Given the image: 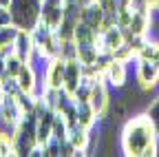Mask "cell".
Listing matches in <instances>:
<instances>
[{"label":"cell","mask_w":159,"mask_h":157,"mask_svg":"<svg viewBox=\"0 0 159 157\" xmlns=\"http://www.w3.org/2000/svg\"><path fill=\"white\" fill-rule=\"evenodd\" d=\"M122 146L126 155H157V128L146 117H133L124 126L122 133Z\"/></svg>","instance_id":"cell-1"},{"label":"cell","mask_w":159,"mask_h":157,"mask_svg":"<svg viewBox=\"0 0 159 157\" xmlns=\"http://www.w3.org/2000/svg\"><path fill=\"white\" fill-rule=\"evenodd\" d=\"M40 9H42V0H11L9 5L11 22L18 29L31 31L40 20Z\"/></svg>","instance_id":"cell-2"},{"label":"cell","mask_w":159,"mask_h":157,"mask_svg":"<svg viewBox=\"0 0 159 157\" xmlns=\"http://www.w3.org/2000/svg\"><path fill=\"white\" fill-rule=\"evenodd\" d=\"M126 42V35L122 31V27L117 25H111V27H104L102 31L97 33V47L99 51H108V53H115L119 47Z\"/></svg>","instance_id":"cell-3"},{"label":"cell","mask_w":159,"mask_h":157,"mask_svg":"<svg viewBox=\"0 0 159 157\" xmlns=\"http://www.w3.org/2000/svg\"><path fill=\"white\" fill-rule=\"evenodd\" d=\"M137 80L144 89H152L159 82V67L155 60H146V58H139L137 64Z\"/></svg>","instance_id":"cell-4"},{"label":"cell","mask_w":159,"mask_h":157,"mask_svg":"<svg viewBox=\"0 0 159 157\" xmlns=\"http://www.w3.org/2000/svg\"><path fill=\"white\" fill-rule=\"evenodd\" d=\"M89 104H91V109L95 111V115L104 113V111L108 109V91H106L104 82L99 80V75L95 77V80H93V84H91V95H89Z\"/></svg>","instance_id":"cell-5"},{"label":"cell","mask_w":159,"mask_h":157,"mask_svg":"<svg viewBox=\"0 0 159 157\" xmlns=\"http://www.w3.org/2000/svg\"><path fill=\"white\" fill-rule=\"evenodd\" d=\"M80 20H82L86 27H91L93 31H99L104 27V5L91 2L86 7H82V11H80Z\"/></svg>","instance_id":"cell-6"},{"label":"cell","mask_w":159,"mask_h":157,"mask_svg":"<svg viewBox=\"0 0 159 157\" xmlns=\"http://www.w3.org/2000/svg\"><path fill=\"white\" fill-rule=\"evenodd\" d=\"M84 77V67H82V62L80 60H66V64H64V82H62V89L64 91H69L71 95H73V91L77 89V84H80V80Z\"/></svg>","instance_id":"cell-7"},{"label":"cell","mask_w":159,"mask_h":157,"mask_svg":"<svg viewBox=\"0 0 159 157\" xmlns=\"http://www.w3.org/2000/svg\"><path fill=\"white\" fill-rule=\"evenodd\" d=\"M33 51H35V47H33L31 31L20 29L18 35H16V40H13V53H16L22 62H29V60H31V55H33Z\"/></svg>","instance_id":"cell-8"},{"label":"cell","mask_w":159,"mask_h":157,"mask_svg":"<svg viewBox=\"0 0 159 157\" xmlns=\"http://www.w3.org/2000/svg\"><path fill=\"white\" fill-rule=\"evenodd\" d=\"M104 77H106V82L111 86L122 89L124 82H126V62L119 60V58H113V60L106 64V69H104Z\"/></svg>","instance_id":"cell-9"},{"label":"cell","mask_w":159,"mask_h":157,"mask_svg":"<svg viewBox=\"0 0 159 157\" xmlns=\"http://www.w3.org/2000/svg\"><path fill=\"white\" fill-rule=\"evenodd\" d=\"M64 60L62 58H53L49 69H47V77L44 82L49 89H62V82H64Z\"/></svg>","instance_id":"cell-10"},{"label":"cell","mask_w":159,"mask_h":157,"mask_svg":"<svg viewBox=\"0 0 159 157\" xmlns=\"http://www.w3.org/2000/svg\"><path fill=\"white\" fill-rule=\"evenodd\" d=\"M18 27L13 22L9 25H0V55H9L13 53V40H16V35H18Z\"/></svg>","instance_id":"cell-11"},{"label":"cell","mask_w":159,"mask_h":157,"mask_svg":"<svg viewBox=\"0 0 159 157\" xmlns=\"http://www.w3.org/2000/svg\"><path fill=\"white\" fill-rule=\"evenodd\" d=\"M16 80H18L20 91H25V93H33V89H35V84H38L35 69H33L29 62H25V64H22V69H20V73L16 75Z\"/></svg>","instance_id":"cell-12"},{"label":"cell","mask_w":159,"mask_h":157,"mask_svg":"<svg viewBox=\"0 0 159 157\" xmlns=\"http://www.w3.org/2000/svg\"><path fill=\"white\" fill-rule=\"evenodd\" d=\"M5 155H16V146H13V135L0 131V157Z\"/></svg>","instance_id":"cell-13"},{"label":"cell","mask_w":159,"mask_h":157,"mask_svg":"<svg viewBox=\"0 0 159 157\" xmlns=\"http://www.w3.org/2000/svg\"><path fill=\"white\" fill-rule=\"evenodd\" d=\"M148 120L152 122V126H155L157 133H159V97L148 104Z\"/></svg>","instance_id":"cell-14"},{"label":"cell","mask_w":159,"mask_h":157,"mask_svg":"<svg viewBox=\"0 0 159 157\" xmlns=\"http://www.w3.org/2000/svg\"><path fill=\"white\" fill-rule=\"evenodd\" d=\"M11 22V13L7 7H0V25H9Z\"/></svg>","instance_id":"cell-15"},{"label":"cell","mask_w":159,"mask_h":157,"mask_svg":"<svg viewBox=\"0 0 159 157\" xmlns=\"http://www.w3.org/2000/svg\"><path fill=\"white\" fill-rule=\"evenodd\" d=\"M7 75V64H5V55H0V80Z\"/></svg>","instance_id":"cell-16"},{"label":"cell","mask_w":159,"mask_h":157,"mask_svg":"<svg viewBox=\"0 0 159 157\" xmlns=\"http://www.w3.org/2000/svg\"><path fill=\"white\" fill-rule=\"evenodd\" d=\"M9 5H11V0H0V7H7L9 9Z\"/></svg>","instance_id":"cell-17"},{"label":"cell","mask_w":159,"mask_h":157,"mask_svg":"<svg viewBox=\"0 0 159 157\" xmlns=\"http://www.w3.org/2000/svg\"><path fill=\"white\" fill-rule=\"evenodd\" d=\"M148 5H150V7H155V5H159V0H148Z\"/></svg>","instance_id":"cell-18"}]
</instances>
